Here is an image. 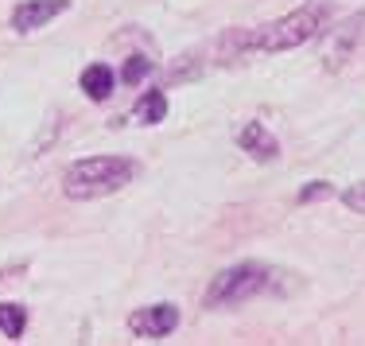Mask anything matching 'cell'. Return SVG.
<instances>
[{"instance_id": "6da1fadb", "label": "cell", "mask_w": 365, "mask_h": 346, "mask_svg": "<svg viewBox=\"0 0 365 346\" xmlns=\"http://www.w3.org/2000/svg\"><path fill=\"white\" fill-rule=\"evenodd\" d=\"M330 8L327 4H303L295 12L280 16V20L264 24V28H253V31H241V47L249 51H260V55H280V51H292V47H303L307 39H315L323 31Z\"/></svg>"}, {"instance_id": "7a4b0ae2", "label": "cell", "mask_w": 365, "mask_h": 346, "mask_svg": "<svg viewBox=\"0 0 365 346\" xmlns=\"http://www.w3.org/2000/svg\"><path fill=\"white\" fill-rule=\"evenodd\" d=\"M133 175H136V163L125 160V156H90V160H78L66 168L63 191L74 203H93V198L120 191Z\"/></svg>"}, {"instance_id": "3957f363", "label": "cell", "mask_w": 365, "mask_h": 346, "mask_svg": "<svg viewBox=\"0 0 365 346\" xmlns=\"http://www.w3.org/2000/svg\"><path fill=\"white\" fill-rule=\"evenodd\" d=\"M276 288V273L260 261H241L222 269L206 288V307H233V304H245V300L260 296V292Z\"/></svg>"}, {"instance_id": "277c9868", "label": "cell", "mask_w": 365, "mask_h": 346, "mask_svg": "<svg viewBox=\"0 0 365 346\" xmlns=\"http://www.w3.org/2000/svg\"><path fill=\"white\" fill-rule=\"evenodd\" d=\"M361 36H365V12L350 16V20L334 24V28H327V31H319V58H323L327 71H338L346 58H354Z\"/></svg>"}, {"instance_id": "5b68a950", "label": "cell", "mask_w": 365, "mask_h": 346, "mask_svg": "<svg viewBox=\"0 0 365 346\" xmlns=\"http://www.w3.org/2000/svg\"><path fill=\"white\" fill-rule=\"evenodd\" d=\"M175 327H179V307L175 304L140 307V311H133V319H128V331H133L136 339H163V335H171Z\"/></svg>"}, {"instance_id": "8992f818", "label": "cell", "mask_w": 365, "mask_h": 346, "mask_svg": "<svg viewBox=\"0 0 365 346\" xmlns=\"http://www.w3.org/2000/svg\"><path fill=\"white\" fill-rule=\"evenodd\" d=\"M71 8V0H24L12 12V28L16 31H36L43 24H51L55 16H63Z\"/></svg>"}, {"instance_id": "52a82bcc", "label": "cell", "mask_w": 365, "mask_h": 346, "mask_svg": "<svg viewBox=\"0 0 365 346\" xmlns=\"http://www.w3.org/2000/svg\"><path fill=\"white\" fill-rule=\"evenodd\" d=\"M237 141H241V148L253 156V160H260V163H268V160H276V156H280V141H276V136L260 125V121H249V125L241 128Z\"/></svg>"}, {"instance_id": "ba28073f", "label": "cell", "mask_w": 365, "mask_h": 346, "mask_svg": "<svg viewBox=\"0 0 365 346\" xmlns=\"http://www.w3.org/2000/svg\"><path fill=\"white\" fill-rule=\"evenodd\" d=\"M82 93L90 101H106L113 93V71L106 63H93V66H86V71H82Z\"/></svg>"}, {"instance_id": "9c48e42d", "label": "cell", "mask_w": 365, "mask_h": 346, "mask_svg": "<svg viewBox=\"0 0 365 346\" xmlns=\"http://www.w3.org/2000/svg\"><path fill=\"white\" fill-rule=\"evenodd\" d=\"M133 117L140 121V125H160L163 117H168V98H163L160 90H148L140 101H136Z\"/></svg>"}, {"instance_id": "30bf717a", "label": "cell", "mask_w": 365, "mask_h": 346, "mask_svg": "<svg viewBox=\"0 0 365 346\" xmlns=\"http://www.w3.org/2000/svg\"><path fill=\"white\" fill-rule=\"evenodd\" d=\"M24 327H28V307H20V304H0V335L4 339H20L24 335Z\"/></svg>"}, {"instance_id": "8fae6325", "label": "cell", "mask_w": 365, "mask_h": 346, "mask_svg": "<svg viewBox=\"0 0 365 346\" xmlns=\"http://www.w3.org/2000/svg\"><path fill=\"white\" fill-rule=\"evenodd\" d=\"M148 71H152V58L133 55V58L125 63V71H120V82H128V86H133V82H140V78H144Z\"/></svg>"}, {"instance_id": "7c38bea8", "label": "cell", "mask_w": 365, "mask_h": 346, "mask_svg": "<svg viewBox=\"0 0 365 346\" xmlns=\"http://www.w3.org/2000/svg\"><path fill=\"white\" fill-rule=\"evenodd\" d=\"M330 195H334V187L323 183V179H315V183H307L299 191V203H319V198H330Z\"/></svg>"}, {"instance_id": "4fadbf2b", "label": "cell", "mask_w": 365, "mask_h": 346, "mask_svg": "<svg viewBox=\"0 0 365 346\" xmlns=\"http://www.w3.org/2000/svg\"><path fill=\"white\" fill-rule=\"evenodd\" d=\"M342 203L350 206L354 214H365V183H354L350 191H342Z\"/></svg>"}]
</instances>
